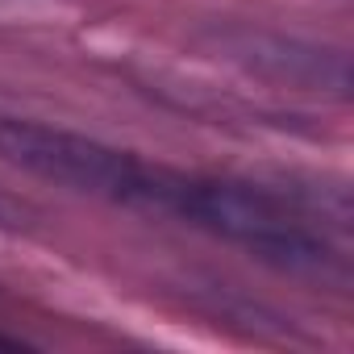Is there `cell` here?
Returning <instances> with one entry per match:
<instances>
[{
	"label": "cell",
	"instance_id": "6da1fadb",
	"mask_svg": "<svg viewBox=\"0 0 354 354\" xmlns=\"http://www.w3.org/2000/svg\"><path fill=\"white\" fill-rule=\"evenodd\" d=\"M0 158L75 196H92L158 217H180L192 184V171H175L138 158L133 150H117L100 138L30 121V117H0Z\"/></svg>",
	"mask_w": 354,
	"mask_h": 354
},
{
	"label": "cell",
	"instance_id": "7a4b0ae2",
	"mask_svg": "<svg viewBox=\"0 0 354 354\" xmlns=\"http://www.w3.org/2000/svg\"><path fill=\"white\" fill-rule=\"evenodd\" d=\"M21 225H26V209H21L13 196L0 192V234H13V230H21Z\"/></svg>",
	"mask_w": 354,
	"mask_h": 354
}]
</instances>
